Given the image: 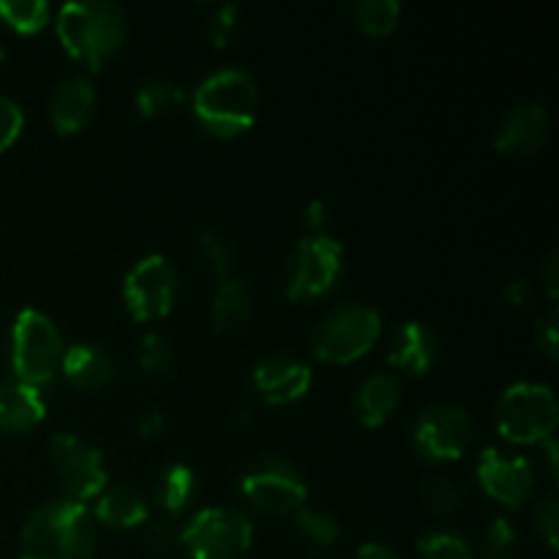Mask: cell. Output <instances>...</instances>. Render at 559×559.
<instances>
[{"instance_id":"cell-1","label":"cell","mask_w":559,"mask_h":559,"mask_svg":"<svg viewBox=\"0 0 559 559\" xmlns=\"http://www.w3.org/2000/svg\"><path fill=\"white\" fill-rule=\"evenodd\" d=\"M96 524L87 506L55 500L36 508L20 533V559H93Z\"/></svg>"},{"instance_id":"cell-2","label":"cell","mask_w":559,"mask_h":559,"mask_svg":"<svg viewBox=\"0 0 559 559\" xmlns=\"http://www.w3.org/2000/svg\"><path fill=\"white\" fill-rule=\"evenodd\" d=\"M260 91L254 76L243 69H218L197 85L194 118L207 134L235 140L257 120Z\"/></svg>"},{"instance_id":"cell-3","label":"cell","mask_w":559,"mask_h":559,"mask_svg":"<svg viewBox=\"0 0 559 559\" xmlns=\"http://www.w3.org/2000/svg\"><path fill=\"white\" fill-rule=\"evenodd\" d=\"M58 38L66 52L98 71L126 38V11L118 3H66L58 11Z\"/></svg>"},{"instance_id":"cell-4","label":"cell","mask_w":559,"mask_h":559,"mask_svg":"<svg viewBox=\"0 0 559 559\" xmlns=\"http://www.w3.org/2000/svg\"><path fill=\"white\" fill-rule=\"evenodd\" d=\"M63 338L55 322L38 309H22L11 325L9 360L14 380L41 388L58 374Z\"/></svg>"},{"instance_id":"cell-5","label":"cell","mask_w":559,"mask_h":559,"mask_svg":"<svg viewBox=\"0 0 559 559\" xmlns=\"http://www.w3.org/2000/svg\"><path fill=\"white\" fill-rule=\"evenodd\" d=\"M559 420L557 396L540 382H516L497 402V431L508 442L533 445L555 435Z\"/></svg>"},{"instance_id":"cell-6","label":"cell","mask_w":559,"mask_h":559,"mask_svg":"<svg viewBox=\"0 0 559 559\" xmlns=\"http://www.w3.org/2000/svg\"><path fill=\"white\" fill-rule=\"evenodd\" d=\"M382 336V320L364 304H344L328 311L314 333V355L325 364L347 366L374 349Z\"/></svg>"},{"instance_id":"cell-7","label":"cell","mask_w":559,"mask_h":559,"mask_svg":"<svg viewBox=\"0 0 559 559\" xmlns=\"http://www.w3.org/2000/svg\"><path fill=\"white\" fill-rule=\"evenodd\" d=\"M254 540V524L235 508H205L197 511L178 535V544L189 549L191 559H238Z\"/></svg>"},{"instance_id":"cell-8","label":"cell","mask_w":559,"mask_h":559,"mask_svg":"<svg viewBox=\"0 0 559 559\" xmlns=\"http://www.w3.org/2000/svg\"><path fill=\"white\" fill-rule=\"evenodd\" d=\"M344 271V249L328 235L300 240L284 265V293L289 300H314L336 287Z\"/></svg>"},{"instance_id":"cell-9","label":"cell","mask_w":559,"mask_h":559,"mask_svg":"<svg viewBox=\"0 0 559 559\" xmlns=\"http://www.w3.org/2000/svg\"><path fill=\"white\" fill-rule=\"evenodd\" d=\"M49 464L63 486L66 500L85 506V502L98 500V495L107 489L109 475L102 451L85 437L69 435V431L55 435L49 440Z\"/></svg>"},{"instance_id":"cell-10","label":"cell","mask_w":559,"mask_h":559,"mask_svg":"<svg viewBox=\"0 0 559 559\" xmlns=\"http://www.w3.org/2000/svg\"><path fill=\"white\" fill-rule=\"evenodd\" d=\"M240 495L251 508L267 516H287L306 506L309 489L304 475L287 459H260L249 473L240 478Z\"/></svg>"},{"instance_id":"cell-11","label":"cell","mask_w":559,"mask_h":559,"mask_svg":"<svg viewBox=\"0 0 559 559\" xmlns=\"http://www.w3.org/2000/svg\"><path fill=\"white\" fill-rule=\"evenodd\" d=\"M123 300L134 322H156L178 300V273L162 254H147L126 273Z\"/></svg>"},{"instance_id":"cell-12","label":"cell","mask_w":559,"mask_h":559,"mask_svg":"<svg viewBox=\"0 0 559 559\" xmlns=\"http://www.w3.org/2000/svg\"><path fill=\"white\" fill-rule=\"evenodd\" d=\"M473 437L467 409L456 404H431L413 420L409 445L426 462H456L464 456Z\"/></svg>"},{"instance_id":"cell-13","label":"cell","mask_w":559,"mask_h":559,"mask_svg":"<svg viewBox=\"0 0 559 559\" xmlns=\"http://www.w3.org/2000/svg\"><path fill=\"white\" fill-rule=\"evenodd\" d=\"M478 484L486 495L506 508H522L530 500L535 486L533 464L524 456H508V453L486 448L478 459Z\"/></svg>"},{"instance_id":"cell-14","label":"cell","mask_w":559,"mask_h":559,"mask_svg":"<svg viewBox=\"0 0 559 559\" xmlns=\"http://www.w3.org/2000/svg\"><path fill=\"white\" fill-rule=\"evenodd\" d=\"M549 131L551 120L544 104H522L500 120L495 147L508 158H530L546 145Z\"/></svg>"},{"instance_id":"cell-15","label":"cell","mask_w":559,"mask_h":559,"mask_svg":"<svg viewBox=\"0 0 559 559\" xmlns=\"http://www.w3.org/2000/svg\"><path fill=\"white\" fill-rule=\"evenodd\" d=\"M311 369L289 355H271L254 369V391L267 404L298 402L309 393Z\"/></svg>"},{"instance_id":"cell-16","label":"cell","mask_w":559,"mask_h":559,"mask_svg":"<svg viewBox=\"0 0 559 559\" xmlns=\"http://www.w3.org/2000/svg\"><path fill=\"white\" fill-rule=\"evenodd\" d=\"M96 112V87L87 76H69L60 82L49 98V120L58 134L71 136L85 129Z\"/></svg>"},{"instance_id":"cell-17","label":"cell","mask_w":559,"mask_h":559,"mask_svg":"<svg viewBox=\"0 0 559 559\" xmlns=\"http://www.w3.org/2000/svg\"><path fill=\"white\" fill-rule=\"evenodd\" d=\"M47 415V404L38 388L5 377L0 380V435H25L36 429Z\"/></svg>"},{"instance_id":"cell-18","label":"cell","mask_w":559,"mask_h":559,"mask_svg":"<svg viewBox=\"0 0 559 559\" xmlns=\"http://www.w3.org/2000/svg\"><path fill=\"white\" fill-rule=\"evenodd\" d=\"M437 358V336L424 322H404L391 338L388 364L409 377L429 374Z\"/></svg>"},{"instance_id":"cell-19","label":"cell","mask_w":559,"mask_h":559,"mask_svg":"<svg viewBox=\"0 0 559 559\" xmlns=\"http://www.w3.org/2000/svg\"><path fill=\"white\" fill-rule=\"evenodd\" d=\"M60 371L80 391H98L115 374V360L98 344H71L60 355Z\"/></svg>"},{"instance_id":"cell-20","label":"cell","mask_w":559,"mask_h":559,"mask_svg":"<svg viewBox=\"0 0 559 559\" xmlns=\"http://www.w3.org/2000/svg\"><path fill=\"white\" fill-rule=\"evenodd\" d=\"M91 516L109 530H134L151 522V508L145 497L131 486H112L98 495Z\"/></svg>"},{"instance_id":"cell-21","label":"cell","mask_w":559,"mask_h":559,"mask_svg":"<svg viewBox=\"0 0 559 559\" xmlns=\"http://www.w3.org/2000/svg\"><path fill=\"white\" fill-rule=\"evenodd\" d=\"M399 402H402V388L391 374H374L358 388L355 396V415L366 429H377V426L388 424L396 413Z\"/></svg>"},{"instance_id":"cell-22","label":"cell","mask_w":559,"mask_h":559,"mask_svg":"<svg viewBox=\"0 0 559 559\" xmlns=\"http://www.w3.org/2000/svg\"><path fill=\"white\" fill-rule=\"evenodd\" d=\"M251 320V289L240 278H224L222 287L216 289L211 309L213 331L218 336H235Z\"/></svg>"},{"instance_id":"cell-23","label":"cell","mask_w":559,"mask_h":559,"mask_svg":"<svg viewBox=\"0 0 559 559\" xmlns=\"http://www.w3.org/2000/svg\"><path fill=\"white\" fill-rule=\"evenodd\" d=\"M194 491H197L194 469L186 467V464H169V467L158 475L156 500L169 516H180V513L189 508V502L194 500Z\"/></svg>"},{"instance_id":"cell-24","label":"cell","mask_w":559,"mask_h":559,"mask_svg":"<svg viewBox=\"0 0 559 559\" xmlns=\"http://www.w3.org/2000/svg\"><path fill=\"white\" fill-rule=\"evenodd\" d=\"M347 11L360 31L377 38L391 36L402 16V5L396 0H355L347 5Z\"/></svg>"},{"instance_id":"cell-25","label":"cell","mask_w":559,"mask_h":559,"mask_svg":"<svg viewBox=\"0 0 559 559\" xmlns=\"http://www.w3.org/2000/svg\"><path fill=\"white\" fill-rule=\"evenodd\" d=\"M186 102V93L173 80H147L136 91V109L142 118H164L173 115Z\"/></svg>"},{"instance_id":"cell-26","label":"cell","mask_w":559,"mask_h":559,"mask_svg":"<svg viewBox=\"0 0 559 559\" xmlns=\"http://www.w3.org/2000/svg\"><path fill=\"white\" fill-rule=\"evenodd\" d=\"M49 16H52V9L44 0H0V20L22 36L44 31Z\"/></svg>"},{"instance_id":"cell-27","label":"cell","mask_w":559,"mask_h":559,"mask_svg":"<svg viewBox=\"0 0 559 559\" xmlns=\"http://www.w3.org/2000/svg\"><path fill=\"white\" fill-rule=\"evenodd\" d=\"M136 360H140L142 374L147 377H164L173 371L175 349L164 333L151 331L140 338V349H136Z\"/></svg>"},{"instance_id":"cell-28","label":"cell","mask_w":559,"mask_h":559,"mask_svg":"<svg viewBox=\"0 0 559 559\" xmlns=\"http://www.w3.org/2000/svg\"><path fill=\"white\" fill-rule=\"evenodd\" d=\"M420 559H475L473 546L456 533L448 530H431L418 540Z\"/></svg>"},{"instance_id":"cell-29","label":"cell","mask_w":559,"mask_h":559,"mask_svg":"<svg viewBox=\"0 0 559 559\" xmlns=\"http://www.w3.org/2000/svg\"><path fill=\"white\" fill-rule=\"evenodd\" d=\"M293 516H295V527L300 530V535L317 546H333L338 540V535H342V524L325 511H314V508L304 506L298 508Z\"/></svg>"},{"instance_id":"cell-30","label":"cell","mask_w":559,"mask_h":559,"mask_svg":"<svg viewBox=\"0 0 559 559\" xmlns=\"http://www.w3.org/2000/svg\"><path fill=\"white\" fill-rule=\"evenodd\" d=\"M519 555V530L511 519L500 516L484 533V559H513Z\"/></svg>"},{"instance_id":"cell-31","label":"cell","mask_w":559,"mask_h":559,"mask_svg":"<svg viewBox=\"0 0 559 559\" xmlns=\"http://www.w3.org/2000/svg\"><path fill=\"white\" fill-rule=\"evenodd\" d=\"M424 502L437 516H453L462 508V495H459L456 484L442 475H431L424 480Z\"/></svg>"},{"instance_id":"cell-32","label":"cell","mask_w":559,"mask_h":559,"mask_svg":"<svg viewBox=\"0 0 559 559\" xmlns=\"http://www.w3.org/2000/svg\"><path fill=\"white\" fill-rule=\"evenodd\" d=\"M240 25V9L233 3H224L213 9V14L205 22V38L216 49H224L229 44V38L235 36Z\"/></svg>"},{"instance_id":"cell-33","label":"cell","mask_w":559,"mask_h":559,"mask_svg":"<svg viewBox=\"0 0 559 559\" xmlns=\"http://www.w3.org/2000/svg\"><path fill=\"white\" fill-rule=\"evenodd\" d=\"M200 257L205 262V267L216 276H227L229 267H233V246L227 243V238L216 233H205L200 238Z\"/></svg>"},{"instance_id":"cell-34","label":"cell","mask_w":559,"mask_h":559,"mask_svg":"<svg viewBox=\"0 0 559 559\" xmlns=\"http://www.w3.org/2000/svg\"><path fill=\"white\" fill-rule=\"evenodd\" d=\"M22 129H25V115H22L20 104L0 96V153L20 140Z\"/></svg>"},{"instance_id":"cell-35","label":"cell","mask_w":559,"mask_h":559,"mask_svg":"<svg viewBox=\"0 0 559 559\" xmlns=\"http://www.w3.org/2000/svg\"><path fill=\"white\" fill-rule=\"evenodd\" d=\"M535 530L544 538V544L549 546L551 551L557 549L559 540V502L557 497H546L538 508H535Z\"/></svg>"},{"instance_id":"cell-36","label":"cell","mask_w":559,"mask_h":559,"mask_svg":"<svg viewBox=\"0 0 559 559\" xmlns=\"http://www.w3.org/2000/svg\"><path fill=\"white\" fill-rule=\"evenodd\" d=\"M142 540H145L147 549L156 551V555H167V551H173V546L178 544V535H175L173 530H169V524L147 522Z\"/></svg>"},{"instance_id":"cell-37","label":"cell","mask_w":559,"mask_h":559,"mask_svg":"<svg viewBox=\"0 0 559 559\" xmlns=\"http://www.w3.org/2000/svg\"><path fill=\"white\" fill-rule=\"evenodd\" d=\"M557 314L555 311H549L546 317H540L538 320V331H535V338H538V347L544 349L546 358H549V364H557Z\"/></svg>"},{"instance_id":"cell-38","label":"cell","mask_w":559,"mask_h":559,"mask_svg":"<svg viewBox=\"0 0 559 559\" xmlns=\"http://www.w3.org/2000/svg\"><path fill=\"white\" fill-rule=\"evenodd\" d=\"M530 298H533V293H530V284L522 282V278L506 284V300L511 306H516V309H524V306L530 304Z\"/></svg>"},{"instance_id":"cell-39","label":"cell","mask_w":559,"mask_h":559,"mask_svg":"<svg viewBox=\"0 0 559 559\" xmlns=\"http://www.w3.org/2000/svg\"><path fill=\"white\" fill-rule=\"evenodd\" d=\"M328 224V205L325 202H311L309 211H306V227L311 229L314 235H322V227Z\"/></svg>"},{"instance_id":"cell-40","label":"cell","mask_w":559,"mask_h":559,"mask_svg":"<svg viewBox=\"0 0 559 559\" xmlns=\"http://www.w3.org/2000/svg\"><path fill=\"white\" fill-rule=\"evenodd\" d=\"M557 260H559V254L557 251H551L544 262V284H546V293H549L551 300L557 298V284H559V262Z\"/></svg>"},{"instance_id":"cell-41","label":"cell","mask_w":559,"mask_h":559,"mask_svg":"<svg viewBox=\"0 0 559 559\" xmlns=\"http://www.w3.org/2000/svg\"><path fill=\"white\" fill-rule=\"evenodd\" d=\"M353 559H402V557H399V551H393L391 546L385 544H366L360 546L358 555Z\"/></svg>"},{"instance_id":"cell-42","label":"cell","mask_w":559,"mask_h":559,"mask_svg":"<svg viewBox=\"0 0 559 559\" xmlns=\"http://www.w3.org/2000/svg\"><path fill=\"white\" fill-rule=\"evenodd\" d=\"M162 429H164V418H162V415H158V413L145 415V418H142V424H140V435L145 437V440H151V437H156Z\"/></svg>"},{"instance_id":"cell-43","label":"cell","mask_w":559,"mask_h":559,"mask_svg":"<svg viewBox=\"0 0 559 559\" xmlns=\"http://www.w3.org/2000/svg\"><path fill=\"white\" fill-rule=\"evenodd\" d=\"M0 60H3V47H0Z\"/></svg>"}]
</instances>
